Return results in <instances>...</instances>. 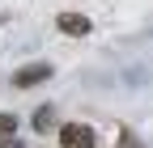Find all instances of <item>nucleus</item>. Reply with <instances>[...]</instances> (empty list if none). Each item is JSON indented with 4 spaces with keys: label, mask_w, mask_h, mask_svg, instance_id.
I'll return each instance as SVG.
<instances>
[{
    "label": "nucleus",
    "mask_w": 153,
    "mask_h": 148,
    "mask_svg": "<svg viewBox=\"0 0 153 148\" xmlns=\"http://www.w3.org/2000/svg\"><path fill=\"white\" fill-rule=\"evenodd\" d=\"M0 148H26V144H17V136H9V140H0Z\"/></svg>",
    "instance_id": "obj_6"
},
{
    "label": "nucleus",
    "mask_w": 153,
    "mask_h": 148,
    "mask_svg": "<svg viewBox=\"0 0 153 148\" xmlns=\"http://www.w3.org/2000/svg\"><path fill=\"white\" fill-rule=\"evenodd\" d=\"M34 127H38V131L55 127V110H51V106H38V110H34Z\"/></svg>",
    "instance_id": "obj_4"
},
{
    "label": "nucleus",
    "mask_w": 153,
    "mask_h": 148,
    "mask_svg": "<svg viewBox=\"0 0 153 148\" xmlns=\"http://www.w3.org/2000/svg\"><path fill=\"white\" fill-rule=\"evenodd\" d=\"M60 144L64 148H94L98 136H94V127H85V123H64L60 127Z\"/></svg>",
    "instance_id": "obj_1"
},
{
    "label": "nucleus",
    "mask_w": 153,
    "mask_h": 148,
    "mask_svg": "<svg viewBox=\"0 0 153 148\" xmlns=\"http://www.w3.org/2000/svg\"><path fill=\"white\" fill-rule=\"evenodd\" d=\"M60 30L72 34V38H85V34H89V17H81V13H60Z\"/></svg>",
    "instance_id": "obj_3"
},
{
    "label": "nucleus",
    "mask_w": 153,
    "mask_h": 148,
    "mask_svg": "<svg viewBox=\"0 0 153 148\" xmlns=\"http://www.w3.org/2000/svg\"><path fill=\"white\" fill-rule=\"evenodd\" d=\"M47 76H51V64H26V68L13 72V85L17 89H34L38 81H47Z\"/></svg>",
    "instance_id": "obj_2"
},
{
    "label": "nucleus",
    "mask_w": 153,
    "mask_h": 148,
    "mask_svg": "<svg viewBox=\"0 0 153 148\" xmlns=\"http://www.w3.org/2000/svg\"><path fill=\"white\" fill-rule=\"evenodd\" d=\"M9 136H17V119L13 114H0V140H9Z\"/></svg>",
    "instance_id": "obj_5"
}]
</instances>
